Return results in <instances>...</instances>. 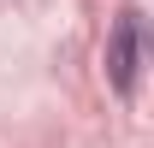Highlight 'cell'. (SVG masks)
Wrapping results in <instances>:
<instances>
[{"instance_id": "1", "label": "cell", "mask_w": 154, "mask_h": 148, "mask_svg": "<svg viewBox=\"0 0 154 148\" xmlns=\"http://www.w3.org/2000/svg\"><path fill=\"white\" fill-rule=\"evenodd\" d=\"M136 71H142V12L125 6L119 24H113V36H107V83H113L119 101L136 95Z\"/></svg>"}]
</instances>
